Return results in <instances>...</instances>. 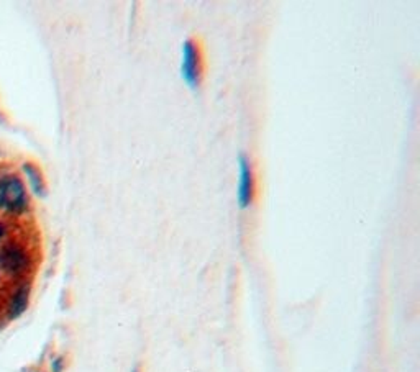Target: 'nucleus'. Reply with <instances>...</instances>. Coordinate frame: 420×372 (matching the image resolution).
<instances>
[{
  "instance_id": "20e7f679",
  "label": "nucleus",
  "mask_w": 420,
  "mask_h": 372,
  "mask_svg": "<svg viewBox=\"0 0 420 372\" xmlns=\"http://www.w3.org/2000/svg\"><path fill=\"white\" fill-rule=\"evenodd\" d=\"M253 198V172H251L250 161L245 156H240V184H238V203L241 209L251 203Z\"/></svg>"
},
{
  "instance_id": "f03ea898",
  "label": "nucleus",
  "mask_w": 420,
  "mask_h": 372,
  "mask_svg": "<svg viewBox=\"0 0 420 372\" xmlns=\"http://www.w3.org/2000/svg\"><path fill=\"white\" fill-rule=\"evenodd\" d=\"M32 267V258L23 246L10 243L0 249V269L10 278H21Z\"/></svg>"
},
{
  "instance_id": "423d86ee",
  "label": "nucleus",
  "mask_w": 420,
  "mask_h": 372,
  "mask_svg": "<svg viewBox=\"0 0 420 372\" xmlns=\"http://www.w3.org/2000/svg\"><path fill=\"white\" fill-rule=\"evenodd\" d=\"M23 172L28 177L30 187H32L33 194L37 197H45V183H43V177L40 174V171L33 166V164L25 163L23 164Z\"/></svg>"
},
{
  "instance_id": "0eeeda50",
  "label": "nucleus",
  "mask_w": 420,
  "mask_h": 372,
  "mask_svg": "<svg viewBox=\"0 0 420 372\" xmlns=\"http://www.w3.org/2000/svg\"><path fill=\"white\" fill-rule=\"evenodd\" d=\"M64 371V359L61 356L54 358L51 361V372H63Z\"/></svg>"
},
{
  "instance_id": "1a4fd4ad",
  "label": "nucleus",
  "mask_w": 420,
  "mask_h": 372,
  "mask_svg": "<svg viewBox=\"0 0 420 372\" xmlns=\"http://www.w3.org/2000/svg\"><path fill=\"white\" fill-rule=\"evenodd\" d=\"M132 372H141V371H140V367L135 366V367H133V369H132Z\"/></svg>"
},
{
  "instance_id": "f257e3e1",
  "label": "nucleus",
  "mask_w": 420,
  "mask_h": 372,
  "mask_svg": "<svg viewBox=\"0 0 420 372\" xmlns=\"http://www.w3.org/2000/svg\"><path fill=\"white\" fill-rule=\"evenodd\" d=\"M0 209L8 214H23L28 209L27 190L17 176L0 179Z\"/></svg>"
},
{
  "instance_id": "6e6552de",
  "label": "nucleus",
  "mask_w": 420,
  "mask_h": 372,
  "mask_svg": "<svg viewBox=\"0 0 420 372\" xmlns=\"http://www.w3.org/2000/svg\"><path fill=\"white\" fill-rule=\"evenodd\" d=\"M3 235H6V228H3V225L0 223V240H2Z\"/></svg>"
},
{
  "instance_id": "7ed1b4c3",
  "label": "nucleus",
  "mask_w": 420,
  "mask_h": 372,
  "mask_svg": "<svg viewBox=\"0 0 420 372\" xmlns=\"http://www.w3.org/2000/svg\"><path fill=\"white\" fill-rule=\"evenodd\" d=\"M181 74L190 87H196L201 79V53L192 40L184 41L183 61H181Z\"/></svg>"
},
{
  "instance_id": "39448f33",
  "label": "nucleus",
  "mask_w": 420,
  "mask_h": 372,
  "mask_svg": "<svg viewBox=\"0 0 420 372\" xmlns=\"http://www.w3.org/2000/svg\"><path fill=\"white\" fill-rule=\"evenodd\" d=\"M30 291H32V287H30L28 282L20 284L15 289V292L10 297V302H8V318L17 320L27 311L30 304Z\"/></svg>"
}]
</instances>
